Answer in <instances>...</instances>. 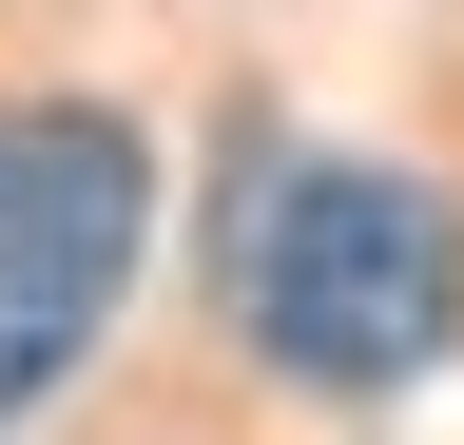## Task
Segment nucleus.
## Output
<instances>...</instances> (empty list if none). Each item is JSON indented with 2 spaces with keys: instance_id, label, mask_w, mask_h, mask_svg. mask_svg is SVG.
<instances>
[{
  "instance_id": "f03ea898",
  "label": "nucleus",
  "mask_w": 464,
  "mask_h": 445,
  "mask_svg": "<svg viewBox=\"0 0 464 445\" xmlns=\"http://www.w3.org/2000/svg\"><path fill=\"white\" fill-rule=\"evenodd\" d=\"M155 233V136L116 97H0V426L116 329Z\"/></svg>"
},
{
  "instance_id": "f257e3e1",
  "label": "nucleus",
  "mask_w": 464,
  "mask_h": 445,
  "mask_svg": "<svg viewBox=\"0 0 464 445\" xmlns=\"http://www.w3.org/2000/svg\"><path fill=\"white\" fill-rule=\"evenodd\" d=\"M232 329L290 387H406L464 329V213L387 155H252L232 213Z\"/></svg>"
}]
</instances>
